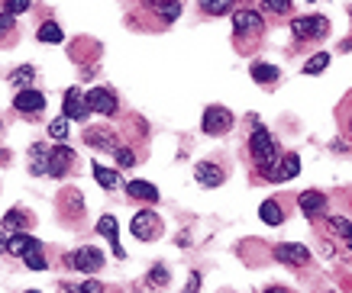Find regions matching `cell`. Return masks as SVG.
Here are the masks:
<instances>
[{
    "label": "cell",
    "instance_id": "1",
    "mask_svg": "<svg viewBox=\"0 0 352 293\" xmlns=\"http://www.w3.org/2000/svg\"><path fill=\"white\" fill-rule=\"evenodd\" d=\"M249 155H252L256 167L265 174V178H272V174H275V167H278V161H281V155H278L275 136L268 132L265 126H256V129H252V136H249Z\"/></svg>",
    "mask_w": 352,
    "mask_h": 293
},
{
    "label": "cell",
    "instance_id": "2",
    "mask_svg": "<svg viewBox=\"0 0 352 293\" xmlns=\"http://www.w3.org/2000/svg\"><path fill=\"white\" fill-rule=\"evenodd\" d=\"M65 261H68V268H75V271H81V274H97L104 268V251L94 248V245H81V248H75Z\"/></svg>",
    "mask_w": 352,
    "mask_h": 293
},
{
    "label": "cell",
    "instance_id": "3",
    "mask_svg": "<svg viewBox=\"0 0 352 293\" xmlns=\"http://www.w3.org/2000/svg\"><path fill=\"white\" fill-rule=\"evenodd\" d=\"M233 113L226 110V106H207L204 110V123H201V129L207 132V136H226L230 129H233Z\"/></svg>",
    "mask_w": 352,
    "mask_h": 293
},
{
    "label": "cell",
    "instance_id": "4",
    "mask_svg": "<svg viewBox=\"0 0 352 293\" xmlns=\"http://www.w3.org/2000/svg\"><path fill=\"white\" fill-rule=\"evenodd\" d=\"M129 232H133L139 242H152L162 235V220L152 209H139L136 216H133V222H129Z\"/></svg>",
    "mask_w": 352,
    "mask_h": 293
},
{
    "label": "cell",
    "instance_id": "5",
    "mask_svg": "<svg viewBox=\"0 0 352 293\" xmlns=\"http://www.w3.org/2000/svg\"><path fill=\"white\" fill-rule=\"evenodd\" d=\"M327 30H330L327 16H298L291 23L294 39H320V36H327Z\"/></svg>",
    "mask_w": 352,
    "mask_h": 293
},
{
    "label": "cell",
    "instance_id": "6",
    "mask_svg": "<svg viewBox=\"0 0 352 293\" xmlns=\"http://www.w3.org/2000/svg\"><path fill=\"white\" fill-rule=\"evenodd\" d=\"M62 116L75 119V123H85L87 116H91V106H87V94H81L78 87H68V91H65Z\"/></svg>",
    "mask_w": 352,
    "mask_h": 293
},
{
    "label": "cell",
    "instance_id": "7",
    "mask_svg": "<svg viewBox=\"0 0 352 293\" xmlns=\"http://www.w3.org/2000/svg\"><path fill=\"white\" fill-rule=\"evenodd\" d=\"M13 110L23 116H39L45 110V97L36 91V87H23V91H16V97H13Z\"/></svg>",
    "mask_w": 352,
    "mask_h": 293
},
{
    "label": "cell",
    "instance_id": "8",
    "mask_svg": "<svg viewBox=\"0 0 352 293\" xmlns=\"http://www.w3.org/2000/svg\"><path fill=\"white\" fill-rule=\"evenodd\" d=\"M87 106H91V113L113 116L117 113V94L110 87H94V91H87Z\"/></svg>",
    "mask_w": 352,
    "mask_h": 293
},
{
    "label": "cell",
    "instance_id": "9",
    "mask_svg": "<svg viewBox=\"0 0 352 293\" xmlns=\"http://www.w3.org/2000/svg\"><path fill=\"white\" fill-rule=\"evenodd\" d=\"M275 258L281 264H291V268H304L310 261V251L300 242H285V245H275Z\"/></svg>",
    "mask_w": 352,
    "mask_h": 293
},
{
    "label": "cell",
    "instance_id": "10",
    "mask_svg": "<svg viewBox=\"0 0 352 293\" xmlns=\"http://www.w3.org/2000/svg\"><path fill=\"white\" fill-rule=\"evenodd\" d=\"M262 13L256 10H236L233 13V32L239 36V39H245V36H258L262 32Z\"/></svg>",
    "mask_w": 352,
    "mask_h": 293
},
{
    "label": "cell",
    "instance_id": "11",
    "mask_svg": "<svg viewBox=\"0 0 352 293\" xmlns=\"http://www.w3.org/2000/svg\"><path fill=\"white\" fill-rule=\"evenodd\" d=\"M30 171L36 178H49V171H52V148L45 142H32L30 145Z\"/></svg>",
    "mask_w": 352,
    "mask_h": 293
},
{
    "label": "cell",
    "instance_id": "12",
    "mask_svg": "<svg viewBox=\"0 0 352 293\" xmlns=\"http://www.w3.org/2000/svg\"><path fill=\"white\" fill-rule=\"evenodd\" d=\"M85 145L97 148V152H117L120 142L107 126H97V129H85Z\"/></svg>",
    "mask_w": 352,
    "mask_h": 293
},
{
    "label": "cell",
    "instance_id": "13",
    "mask_svg": "<svg viewBox=\"0 0 352 293\" xmlns=\"http://www.w3.org/2000/svg\"><path fill=\"white\" fill-rule=\"evenodd\" d=\"M194 178H197V184L201 187H220L226 180L223 167L214 165V161H197V167H194Z\"/></svg>",
    "mask_w": 352,
    "mask_h": 293
},
{
    "label": "cell",
    "instance_id": "14",
    "mask_svg": "<svg viewBox=\"0 0 352 293\" xmlns=\"http://www.w3.org/2000/svg\"><path fill=\"white\" fill-rule=\"evenodd\" d=\"M298 207L307 220H317V216H323V209H327V197H323L320 190H304L298 200Z\"/></svg>",
    "mask_w": 352,
    "mask_h": 293
},
{
    "label": "cell",
    "instance_id": "15",
    "mask_svg": "<svg viewBox=\"0 0 352 293\" xmlns=\"http://www.w3.org/2000/svg\"><path fill=\"white\" fill-rule=\"evenodd\" d=\"M75 165V148H68L65 142L52 148V171H49V178H62L68 174V167Z\"/></svg>",
    "mask_w": 352,
    "mask_h": 293
},
{
    "label": "cell",
    "instance_id": "16",
    "mask_svg": "<svg viewBox=\"0 0 352 293\" xmlns=\"http://www.w3.org/2000/svg\"><path fill=\"white\" fill-rule=\"evenodd\" d=\"M146 7H152L155 10V16L165 23H175L178 16H182V3L178 0H142Z\"/></svg>",
    "mask_w": 352,
    "mask_h": 293
},
{
    "label": "cell",
    "instance_id": "17",
    "mask_svg": "<svg viewBox=\"0 0 352 293\" xmlns=\"http://www.w3.org/2000/svg\"><path fill=\"white\" fill-rule=\"evenodd\" d=\"M97 232H100L104 239H110V248H113L117 258H126V251L120 248V242H117L120 229H117V220H113V216H100V220H97Z\"/></svg>",
    "mask_w": 352,
    "mask_h": 293
},
{
    "label": "cell",
    "instance_id": "18",
    "mask_svg": "<svg viewBox=\"0 0 352 293\" xmlns=\"http://www.w3.org/2000/svg\"><path fill=\"white\" fill-rule=\"evenodd\" d=\"M126 194L133 200H142V203H155V200H159V187H155V184H149V180H129Z\"/></svg>",
    "mask_w": 352,
    "mask_h": 293
},
{
    "label": "cell",
    "instance_id": "19",
    "mask_svg": "<svg viewBox=\"0 0 352 293\" xmlns=\"http://www.w3.org/2000/svg\"><path fill=\"white\" fill-rule=\"evenodd\" d=\"M298 171H300V158L291 152V155H281L275 174H272L268 180H291V178H298Z\"/></svg>",
    "mask_w": 352,
    "mask_h": 293
},
{
    "label": "cell",
    "instance_id": "20",
    "mask_svg": "<svg viewBox=\"0 0 352 293\" xmlns=\"http://www.w3.org/2000/svg\"><path fill=\"white\" fill-rule=\"evenodd\" d=\"M91 171H94V180L104 190H117L120 187V174L113 171V167H104L100 161H94V165H91Z\"/></svg>",
    "mask_w": 352,
    "mask_h": 293
},
{
    "label": "cell",
    "instance_id": "21",
    "mask_svg": "<svg viewBox=\"0 0 352 293\" xmlns=\"http://www.w3.org/2000/svg\"><path fill=\"white\" fill-rule=\"evenodd\" d=\"M81 194H78V190H65L62 194V213L65 216H68V220H75V216H81V213H85V203H81Z\"/></svg>",
    "mask_w": 352,
    "mask_h": 293
},
{
    "label": "cell",
    "instance_id": "22",
    "mask_svg": "<svg viewBox=\"0 0 352 293\" xmlns=\"http://www.w3.org/2000/svg\"><path fill=\"white\" fill-rule=\"evenodd\" d=\"M32 245H36V239L23 235V232H13L10 239H7V255H13V258H23V255H26Z\"/></svg>",
    "mask_w": 352,
    "mask_h": 293
},
{
    "label": "cell",
    "instance_id": "23",
    "mask_svg": "<svg viewBox=\"0 0 352 293\" xmlns=\"http://www.w3.org/2000/svg\"><path fill=\"white\" fill-rule=\"evenodd\" d=\"M258 216H262L265 226H281V222H285V213L278 207V200H265V203L258 207Z\"/></svg>",
    "mask_w": 352,
    "mask_h": 293
},
{
    "label": "cell",
    "instance_id": "24",
    "mask_svg": "<svg viewBox=\"0 0 352 293\" xmlns=\"http://www.w3.org/2000/svg\"><path fill=\"white\" fill-rule=\"evenodd\" d=\"M23 226H30V216H26V213H23V209H10V213H7V216H3V222H0V229L3 232H20Z\"/></svg>",
    "mask_w": 352,
    "mask_h": 293
},
{
    "label": "cell",
    "instance_id": "25",
    "mask_svg": "<svg viewBox=\"0 0 352 293\" xmlns=\"http://www.w3.org/2000/svg\"><path fill=\"white\" fill-rule=\"evenodd\" d=\"M32 81H36V68H32V65H20V68L10 74V84L16 87V91H23V87H32Z\"/></svg>",
    "mask_w": 352,
    "mask_h": 293
},
{
    "label": "cell",
    "instance_id": "26",
    "mask_svg": "<svg viewBox=\"0 0 352 293\" xmlns=\"http://www.w3.org/2000/svg\"><path fill=\"white\" fill-rule=\"evenodd\" d=\"M252 81L256 84H275L278 81V68L275 65H265V62H256L252 65Z\"/></svg>",
    "mask_w": 352,
    "mask_h": 293
},
{
    "label": "cell",
    "instance_id": "27",
    "mask_svg": "<svg viewBox=\"0 0 352 293\" xmlns=\"http://www.w3.org/2000/svg\"><path fill=\"white\" fill-rule=\"evenodd\" d=\"M36 36H39V42H49V45H55V42H62V39H65L62 26H58V23H52V20H49V23H43Z\"/></svg>",
    "mask_w": 352,
    "mask_h": 293
},
{
    "label": "cell",
    "instance_id": "28",
    "mask_svg": "<svg viewBox=\"0 0 352 293\" xmlns=\"http://www.w3.org/2000/svg\"><path fill=\"white\" fill-rule=\"evenodd\" d=\"M43 245H39V242H36V245H32L30 251H26V255H23V261H26V268H32V271H45V268H49V261H45L43 258Z\"/></svg>",
    "mask_w": 352,
    "mask_h": 293
},
{
    "label": "cell",
    "instance_id": "29",
    "mask_svg": "<svg viewBox=\"0 0 352 293\" xmlns=\"http://www.w3.org/2000/svg\"><path fill=\"white\" fill-rule=\"evenodd\" d=\"M45 132H49V139H55V142H65V139H68V116H55L52 123L45 126Z\"/></svg>",
    "mask_w": 352,
    "mask_h": 293
},
{
    "label": "cell",
    "instance_id": "30",
    "mask_svg": "<svg viewBox=\"0 0 352 293\" xmlns=\"http://www.w3.org/2000/svg\"><path fill=\"white\" fill-rule=\"evenodd\" d=\"M201 10L210 13V16H223V13L233 10V0H201Z\"/></svg>",
    "mask_w": 352,
    "mask_h": 293
},
{
    "label": "cell",
    "instance_id": "31",
    "mask_svg": "<svg viewBox=\"0 0 352 293\" xmlns=\"http://www.w3.org/2000/svg\"><path fill=\"white\" fill-rule=\"evenodd\" d=\"M327 226H330V232H333V235H340V239H349V235H352V222L346 220V216H330V220H327Z\"/></svg>",
    "mask_w": 352,
    "mask_h": 293
},
{
    "label": "cell",
    "instance_id": "32",
    "mask_svg": "<svg viewBox=\"0 0 352 293\" xmlns=\"http://www.w3.org/2000/svg\"><path fill=\"white\" fill-rule=\"evenodd\" d=\"M330 65V55L327 52H317V55H310L307 65H304V74H320L323 68Z\"/></svg>",
    "mask_w": 352,
    "mask_h": 293
},
{
    "label": "cell",
    "instance_id": "33",
    "mask_svg": "<svg viewBox=\"0 0 352 293\" xmlns=\"http://www.w3.org/2000/svg\"><path fill=\"white\" fill-rule=\"evenodd\" d=\"M113 155H117V165L120 167H133V165H136V152H133L129 145H120Z\"/></svg>",
    "mask_w": 352,
    "mask_h": 293
},
{
    "label": "cell",
    "instance_id": "34",
    "mask_svg": "<svg viewBox=\"0 0 352 293\" xmlns=\"http://www.w3.org/2000/svg\"><path fill=\"white\" fill-rule=\"evenodd\" d=\"M168 283V268H162V264H155L149 271V287H165Z\"/></svg>",
    "mask_w": 352,
    "mask_h": 293
},
{
    "label": "cell",
    "instance_id": "35",
    "mask_svg": "<svg viewBox=\"0 0 352 293\" xmlns=\"http://www.w3.org/2000/svg\"><path fill=\"white\" fill-rule=\"evenodd\" d=\"M265 13H291V0H262Z\"/></svg>",
    "mask_w": 352,
    "mask_h": 293
},
{
    "label": "cell",
    "instance_id": "36",
    "mask_svg": "<svg viewBox=\"0 0 352 293\" xmlns=\"http://www.w3.org/2000/svg\"><path fill=\"white\" fill-rule=\"evenodd\" d=\"M3 3H7V13H13V16L30 10V0H3Z\"/></svg>",
    "mask_w": 352,
    "mask_h": 293
},
{
    "label": "cell",
    "instance_id": "37",
    "mask_svg": "<svg viewBox=\"0 0 352 293\" xmlns=\"http://www.w3.org/2000/svg\"><path fill=\"white\" fill-rule=\"evenodd\" d=\"M78 293H104V283L94 281V277H87V281L78 287Z\"/></svg>",
    "mask_w": 352,
    "mask_h": 293
},
{
    "label": "cell",
    "instance_id": "38",
    "mask_svg": "<svg viewBox=\"0 0 352 293\" xmlns=\"http://www.w3.org/2000/svg\"><path fill=\"white\" fill-rule=\"evenodd\" d=\"M197 290H201V274L194 271V274H191V281L184 283V293H197Z\"/></svg>",
    "mask_w": 352,
    "mask_h": 293
},
{
    "label": "cell",
    "instance_id": "39",
    "mask_svg": "<svg viewBox=\"0 0 352 293\" xmlns=\"http://www.w3.org/2000/svg\"><path fill=\"white\" fill-rule=\"evenodd\" d=\"M13 30V13H0V36Z\"/></svg>",
    "mask_w": 352,
    "mask_h": 293
},
{
    "label": "cell",
    "instance_id": "40",
    "mask_svg": "<svg viewBox=\"0 0 352 293\" xmlns=\"http://www.w3.org/2000/svg\"><path fill=\"white\" fill-rule=\"evenodd\" d=\"M0 165H10V152L7 148H0Z\"/></svg>",
    "mask_w": 352,
    "mask_h": 293
},
{
    "label": "cell",
    "instance_id": "41",
    "mask_svg": "<svg viewBox=\"0 0 352 293\" xmlns=\"http://www.w3.org/2000/svg\"><path fill=\"white\" fill-rule=\"evenodd\" d=\"M7 251V239H3V229H0V255Z\"/></svg>",
    "mask_w": 352,
    "mask_h": 293
},
{
    "label": "cell",
    "instance_id": "42",
    "mask_svg": "<svg viewBox=\"0 0 352 293\" xmlns=\"http://www.w3.org/2000/svg\"><path fill=\"white\" fill-rule=\"evenodd\" d=\"M265 293H288V290H285V287H268Z\"/></svg>",
    "mask_w": 352,
    "mask_h": 293
},
{
    "label": "cell",
    "instance_id": "43",
    "mask_svg": "<svg viewBox=\"0 0 352 293\" xmlns=\"http://www.w3.org/2000/svg\"><path fill=\"white\" fill-rule=\"evenodd\" d=\"M0 136H3V116H0Z\"/></svg>",
    "mask_w": 352,
    "mask_h": 293
},
{
    "label": "cell",
    "instance_id": "44",
    "mask_svg": "<svg viewBox=\"0 0 352 293\" xmlns=\"http://www.w3.org/2000/svg\"><path fill=\"white\" fill-rule=\"evenodd\" d=\"M346 245H349V251H352V235H349V239H346Z\"/></svg>",
    "mask_w": 352,
    "mask_h": 293
},
{
    "label": "cell",
    "instance_id": "45",
    "mask_svg": "<svg viewBox=\"0 0 352 293\" xmlns=\"http://www.w3.org/2000/svg\"><path fill=\"white\" fill-rule=\"evenodd\" d=\"M26 293H39V290H26Z\"/></svg>",
    "mask_w": 352,
    "mask_h": 293
},
{
    "label": "cell",
    "instance_id": "46",
    "mask_svg": "<svg viewBox=\"0 0 352 293\" xmlns=\"http://www.w3.org/2000/svg\"><path fill=\"white\" fill-rule=\"evenodd\" d=\"M349 129H352V119H349Z\"/></svg>",
    "mask_w": 352,
    "mask_h": 293
},
{
    "label": "cell",
    "instance_id": "47",
    "mask_svg": "<svg viewBox=\"0 0 352 293\" xmlns=\"http://www.w3.org/2000/svg\"><path fill=\"white\" fill-rule=\"evenodd\" d=\"M310 3H314V0H310Z\"/></svg>",
    "mask_w": 352,
    "mask_h": 293
}]
</instances>
